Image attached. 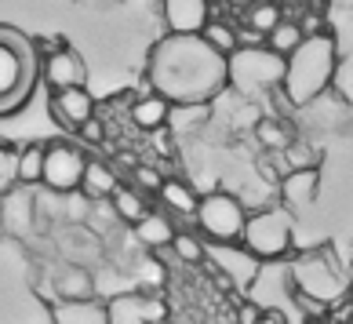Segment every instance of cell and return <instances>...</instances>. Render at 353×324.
I'll list each match as a JSON object with an SVG mask.
<instances>
[{
    "mask_svg": "<svg viewBox=\"0 0 353 324\" xmlns=\"http://www.w3.org/2000/svg\"><path fill=\"white\" fill-rule=\"evenodd\" d=\"M146 77L153 92L172 106H204L226 92V59L197 33H168L150 51Z\"/></svg>",
    "mask_w": 353,
    "mask_h": 324,
    "instance_id": "6da1fadb",
    "label": "cell"
},
{
    "mask_svg": "<svg viewBox=\"0 0 353 324\" xmlns=\"http://www.w3.org/2000/svg\"><path fill=\"white\" fill-rule=\"evenodd\" d=\"M335 70H339V41L328 30L306 33L303 44L284 59L281 95L288 99V106L306 110L310 102H317L332 88Z\"/></svg>",
    "mask_w": 353,
    "mask_h": 324,
    "instance_id": "7a4b0ae2",
    "label": "cell"
},
{
    "mask_svg": "<svg viewBox=\"0 0 353 324\" xmlns=\"http://www.w3.org/2000/svg\"><path fill=\"white\" fill-rule=\"evenodd\" d=\"M41 81V55L15 26H0V117L19 113Z\"/></svg>",
    "mask_w": 353,
    "mask_h": 324,
    "instance_id": "3957f363",
    "label": "cell"
},
{
    "mask_svg": "<svg viewBox=\"0 0 353 324\" xmlns=\"http://www.w3.org/2000/svg\"><path fill=\"white\" fill-rule=\"evenodd\" d=\"M281 77H284V59L266 44L237 48L226 59V88H237L241 95L281 92Z\"/></svg>",
    "mask_w": 353,
    "mask_h": 324,
    "instance_id": "277c9868",
    "label": "cell"
},
{
    "mask_svg": "<svg viewBox=\"0 0 353 324\" xmlns=\"http://www.w3.org/2000/svg\"><path fill=\"white\" fill-rule=\"evenodd\" d=\"M237 244L244 252H252L259 263H277V259H284L295 244L292 212L288 208H263V212L248 215Z\"/></svg>",
    "mask_w": 353,
    "mask_h": 324,
    "instance_id": "5b68a950",
    "label": "cell"
},
{
    "mask_svg": "<svg viewBox=\"0 0 353 324\" xmlns=\"http://www.w3.org/2000/svg\"><path fill=\"white\" fill-rule=\"evenodd\" d=\"M193 219H197V230L212 244H237L241 241V230L248 223V208L241 204L237 193L212 190V193H204V197L197 201Z\"/></svg>",
    "mask_w": 353,
    "mask_h": 324,
    "instance_id": "8992f818",
    "label": "cell"
},
{
    "mask_svg": "<svg viewBox=\"0 0 353 324\" xmlns=\"http://www.w3.org/2000/svg\"><path fill=\"white\" fill-rule=\"evenodd\" d=\"M292 277H295V292L299 295H310L317 303H335L346 295V277L339 270L335 255L328 248H317V252H306L292 263Z\"/></svg>",
    "mask_w": 353,
    "mask_h": 324,
    "instance_id": "52a82bcc",
    "label": "cell"
},
{
    "mask_svg": "<svg viewBox=\"0 0 353 324\" xmlns=\"http://www.w3.org/2000/svg\"><path fill=\"white\" fill-rule=\"evenodd\" d=\"M88 153L77 142H44V168H41V186L48 193H73L81 190Z\"/></svg>",
    "mask_w": 353,
    "mask_h": 324,
    "instance_id": "ba28073f",
    "label": "cell"
},
{
    "mask_svg": "<svg viewBox=\"0 0 353 324\" xmlns=\"http://www.w3.org/2000/svg\"><path fill=\"white\" fill-rule=\"evenodd\" d=\"M204 263H212L219 270L222 284H241V288H248V284L259 277V266H263L252 252H244L241 244H208Z\"/></svg>",
    "mask_w": 353,
    "mask_h": 324,
    "instance_id": "9c48e42d",
    "label": "cell"
},
{
    "mask_svg": "<svg viewBox=\"0 0 353 324\" xmlns=\"http://www.w3.org/2000/svg\"><path fill=\"white\" fill-rule=\"evenodd\" d=\"M0 219H4V237H30L37 230V193L33 186H11L0 193Z\"/></svg>",
    "mask_w": 353,
    "mask_h": 324,
    "instance_id": "30bf717a",
    "label": "cell"
},
{
    "mask_svg": "<svg viewBox=\"0 0 353 324\" xmlns=\"http://www.w3.org/2000/svg\"><path fill=\"white\" fill-rule=\"evenodd\" d=\"M41 77L48 81L51 92H66V88H88V66L73 48H59L55 55L44 59Z\"/></svg>",
    "mask_w": 353,
    "mask_h": 324,
    "instance_id": "8fae6325",
    "label": "cell"
},
{
    "mask_svg": "<svg viewBox=\"0 0 353 324\" xmlns=\"http://www.w3.org/2000/svg\"><path fill=\"white\" fill-rule=\"evenodd\" d=\"M321 197V168H299L281 175V201L288 212H303Z\"/></svg>",
    "mask_w": 353,
    "mask_h": 324,
    "instance_id": "7c38bea8",
    "label": "cell"
},
{
    "mask_svg": "<svg viewBox=\"0 0 353 324\" xmlns=\"http://www.w3.org/2000/svg\"><path fill=\"white\" fill-rule=\"evenodd\" d=\"M168 33H201L212 19V0H161Z\"/></svg>",
    "mask_w": 353,
    "mask_h": 324,
    "instance_id": "4fadbf2b",
    "label": "cell"
},
{
    "mask_svg": "<svg viewBox=\"0 0 353 324\" xmlns=\"http://www.w3.org/2000/svg\"><path fill=\"white\" fill-rule=\"evenodd\" d=\"M51 117L66 128H81L88 117H95V99L88 88H66V92H51Z\"/></svg>",
    "mask_w": 353,
    "mask_h": 324,
    "instance_id": "5bb4252c",
    "label": "cell"
},
{
    "mask_svg": "<svg viewBox=\"0 0 353 324\" xmlns=\"http://www.w3.org/2000/svg\"><path fill=\"white\" fill-rule=\"evenodd\" d=\"M55 295L59 299H95L99 288H95V274L84 266V263H62L55 270Z\"/></svg>",
    "mask_w": 353,
    "mask_h": 324,
    "instance_id": "9a60e30c",
    "label": "cell"
},
{
    "mask_svg": "<svg viewBox=\"0 0 353 324\" xmlns=\"http://www.w3.org/2000/svg\"><path fill=\"white\" fill-rule=\"evenodd\" d=\"M51 324H106V303L99 299H59Z\"/></svg>",
    "mask_w": 353,
    "mask_h": 324,
    "instance_id": "2e32d148",
    "label": "cell"
},
{
    "mask_svg": "<svg viewBox=\"0 0 353 324\" xmlns=\"http://www.w3.org/2000/svg\"><path fill=\"white\" fill-rule=\"evenodd\" d=\"M132 233H135V241L142 244V248L161 252V248H168V244H172L175 223H172V219H168L164 212H146V215H142L139 223L132 226Z\"/></svg>",
    "mask_w": 353,
    "mask_h": 324,
    "instance_id": "e0dca14e",
    "label": "cell"
},
{
    "mask_svg": "<svg viewBox=\"0 0 353 324\" xmlns=\"http://www.w3.org/2000/svg\"><path fill=\"white\" fill-rule=\"evenodd\" d=\"M168 117H172V102L161 99L157 92L139 95L132 102V124L142 128V132H161V128L168 124Z\"/></svg>",
    "mask_w": 353,
    "mask_h": 324,
    "instance_id": "ac0fdd59",
    "label": "cell"
},
{
    "mask_svg": "<svg viewBox=\"0 0 353 324\" xmlns=\"http://www.w3.org/2000/svg\"><path fill=\"white\" fill-rule=\"evenodd\" d=\"M121 186V179H117V172L106 164V161H95V157H88L84 164V179H81V193L88 201H106L110 193Z\"/></svg>",
    "mask_w": 353,
    "mask_h": 324,
    "instance_id": "d6986e66",
    "label": "cell"
},
{
    "mask_svg": "<svg viewBox=\"0 0 353 324\" xmlns=\"http://www.w3.org/2000/svg\"><path fill=\"white\" fill-rule=\"evenodd\" d=\"M157 197H161V204H168L175 215H193V212H197L201 193L193 190L190 183H182V179H168L164 175V183L157 186Z\"/></svg>",
    "mask_w": 353,
    "mask_h": 324,
    "instance_id": "ffe728a7",
    "label": "cell"
},
{
    "mask_svg": "<svg viewBox=\"0 0 353 324\" xmlns=\"http://www.w3.org/2000/svg\"><path fill=\"white\" fill-rule=\"evenodd\" d=\"M201 41L212 48V51H219L222 59H230L233 51L241 48V41H237V26L233 22H222V19H208L204 26H201Z\"/></svg>",
    "mask_w": 353,
    "mask_h": 324,
    "instance_id": "44dd1931",
    "label": "cell"
},
{
    "mask_svg": "<svg viewBox=\"0 0 353 324\" xmlns=\"http://www.w3.org/2000/svg\"><path fill=\"white\" fill-rule=\"evenodd\" d=\"M41 168H44V142H26L15 153V183L41 186Z\"/></svg>",
    "mask_w": 353,
    "mask_h": 324,
    "instance_id": "7402d4cb",
    "label": "cell"
},
{
    "mask_svg": "<svg viewBox=\"0 0 353 324\" xmlns=\"http://www.w3.org/2000/svg\"><path fill=\"white\" fill-rule=\"evenodd\" d=\"M110 204H113L117 219H121V223H128V226H135L139 219L150 212L146 193H139L135 186H117V190L110 193Z\"/></svg>",
    "mask_w": 353,
    "mask_h": 324,
    "instance_id": "603a6c76",
    "label": "cell"
},
{
    "mask_svg": "<svg viewBox=\"0 0 353 324\" xmlns=\"http://www.w3.org/2000/svg\"><path fill=\"white\" fill-rule=\"evenodd\" d=\"M303 37H306V30H303V26H299L295 19H281V22L263 37V44H266L270 51H277L281 59H288L299 44H303Z\"/></svg>",
    "mask_w": 353,
    "mask_h": 324,
    "instance_id": "cb8c5ba5",
    "label": "cell"
},
{
    "mask_svg": "<svg viewBox=\"0 0 353 324\" xmlns=\"http://www.w3.org/2000/svg\"><path fill=\"white\" fill-rule=\"evenodd\" d=\"M255 139H259V146L281 153L288 142L295 139V132L281 121V117H263V121H255Z\"/></svg>",
    "mask_w": 353,
    "mask_h": 324,
    "instance_id": "d4e9b609",
    "label": "cell"
},
{
    "mask_svg": "<svg viewBox=\"0 0 353 324\" xmlns=\"http://www.w3.org/2000/svg\"><path fill=\"white\" fill-rule=\"evenodd\" d=\"M168 248H172V255L186 266H201L204 255H208V244L197 237V233H186V230H175V237H172Z\"/></svg>",
    "mask_w": 353,
    "mask_h": 324,
    "instance_id": "484cf974",
    "label": "cell"
},
{
    "mask_svg": "<svg viewBox=\"0 0 353 324\" xmlns=\"http://www.w3.org/2000/svg\"><path fill=\"white\" fill-rule=\"evenodd\" d=\"M106 324H146L139 314V292L113 295L106 303Z\"/></svg>",
    "mask_w": 353,
    "mask_h": 324,
    "instance_id": "4316f807",
    "label": "cell"
},
{
    "mask_svg": "<svg viewBox=\"0 0 353 324\" xmlns=\"http://www.w3.org/2000/svg\"><path fill=\"white\" fill-rule=\"evenodd\" d=\"M281 157H284L281 175L299 172V168H321V164H317V153H313V146H310V142H303V139H292V142H288V146L281 150Z\"/></svg>",
    "mask_w": 353,
    "mask_h": 324,
    "instance_id": "83f0119b",
    "label": "cell"
},
{
    "mask_svg": "<svg viewBox=\"0 0 353 324\" xmlns=\"http://www.w3.org/2000/svg\"><path fill=\"white\" fill-rule=\"evenodd\" d=\"M281 19H284V15H281V8H277V4H255L252 11H248V26H252L259 37H266Z\"/></svg>",
    "mask_w": 353,
    "mask_h": 324,
    "instance_id": "f1b7e54d",
    "label": "cell"
},
{
    "mask_svg": "<svg viewBox=\"0 0 353 324\" xmlns=\"http://www.w3.org/2000/svg\"><path fill=\"white\" fill-rule=\"evenodd\" d=\"M139 314L146 324H157V321H168V306L161 295H153V292H139Z\"/></svg>",
    "mask_w": 353,
    "mask_h": 324,
    "instance_id": "f546056e",
    "label": "cell"
},
{
    "mask_svg": "<svg viewBox=\"0 0 353 324\" xmlns=\"http://www.w3.org/2000/svg\"><path fill=\"white\" fill-rule=\"evenodd\" d=\"M132 179H135V190L139 193H157V186L164 183V175L157 172V168H150V164H135L132 168Z\"/></svg>",
    "mask_w": 353,
    "mask_h": 324,
    "instance_id": "4dcf8cb0",
    "label": "cell"
},
{
    "mask_svg": "<svg viewBox=\"0 0 353 324\" xmlns=\"http://www.w3.org/2000/svg\"><path fill=\"white\" fill-rule=\"evenodd\" d=\"M139 281L146 284V288H161V281H164V266L161 263H153V259L146 255L139 263Z\"/></svg>",
    "mask_w": 353,
    "mask_h": 324,
    "instance_id": "1f68e13d",
    "label": "cell"
},
{
    "mask_svg": "<svg viewBox=\"0 0 353 324\" xmlns=\"http://www.w3.org/2000/svg\"><path fill=\"white\" fill-rule=\"evenodd\" d=\"M15 186V153L8 146H0V193Z\"/></svg>",
    "mask_w": 353,
    "mask_h": 324,
    "instance_id": "d6a6232c",
    "label": "cell"
},
{
    "mask_svg": "<svg viewBox=\"0 0 353 324\" xmlns=\"http://www.w3.org/2000/svg\"><path fill=\"white\" fill-rule=\"evenodd\" d=\"M77 132H81V139L84 142H91V146H99V142H106V124L99 121V117H88V121L77 128Z\"/></svg>",
    "mask_w": 353,
    "mask_h": 324,
    "instance_id": "836d02e7",
    "label": "cell"
},
{
    "mask_svg": "<svg viewBox=\"0 0 353 324\" xmlns=\"http://www.w3.org/2000/svg\"><path fill=\"white\" fill-rule=\"evenodd\" d=\"M259 314H263V310H259L255 303H241V306H237V321H241V324H255Z\"/></svg>",
    "mask_w": 353,
    "mask_h": 324,
    "instance_id": "e575fe53",
    "label": "cell"
},
{
    "mask_svg": "<svg viewBox=\"0 0 353 324\" xmlns=\"http://www.w3.org/2000/svg\"><path fill=\"white\" fill-rule=\"evenodd\" d=\"M255 324H288V321H284V314H281V310H263Z\"/></svg>",
    "mask_w": 353,
    "mask_h": 324,
    "instance_id": "d590c367",
    "label": "cell"
},
{
    "mask_svg": "<svg viewBox=\"0 0 353 324\" xmlns=\"http://www.w3.org/2000/svg\"><path fill=\"white\" fill-rule=\"evenodd\" d=\"M335 4H339V8H353V0H335Z\"/></svg>",
    "mask_w": 353,
    "mask_h": 324,
    "instance_id": "8d00e7d4",
    "label": "cell"
},
{
    "mask_svg": "<svg viewBox=\"0 0 353 324\" xmlns=\"http://www.w3.org/2000/svg\"><path fill=\"white\" fill-rule=\"evenodd\" d=\"M0 237H4V219H0Z\"/></svg>",
    "mask_w": 353,
    "mask_h": 324,
    "instance_id": "74e56055",
    "label": "cell"
},
{
    "mask_svg": "<svg viewBox=\"0 0 353 324\" xmlns=\"http://www.w3.org/2000/svg\"><path fill=\"white\" fill-rule=\"evenodd\" d=\"M157 324H175V321H157Z\"/></svg>",
    "mask_w": 353,
    "mask_h": 324,
    "instance_id": "f35d334b",
    "label": "cell"
}]
</instances>
